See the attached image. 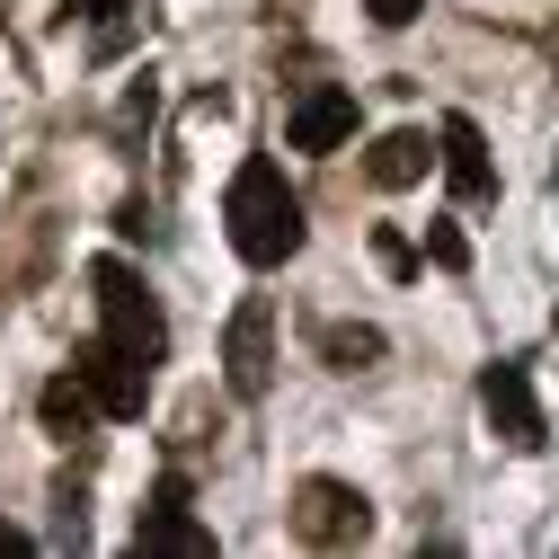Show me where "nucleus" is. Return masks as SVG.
Returning a JSON list of instances; mask_svg holds the SVG:
<instances>
[{"instance_id":"obj_13","label":"nucleus","mask_w":559,"mask_h":559,"mask_svg":"<svg viewBox=\"0 0 559 559\" xmlns=\"http://www.w3.org/2000/svg\"><path fill=\"white\" fill-rule=\"evenodd\" d=\"M427 258H436L444 275H462V266H471V240H462V223H427Z\"/></svg>"},{"instance_id":"obj_12","label":"nucleus","mask_w":559,"mask_h":559,"mask_svg":"<svg viewBox=\"0 0 559 559\" xmlns=\"http://www.w3.org/2000/svg\"><path fill=\"white\" fill-rule=\"evenodd\" d=\"M320 365H329V373L382 365V329H373V320H329V329H320Z\"/></svg>"},{"instance_id":"obj_4","label":"nucleus","mask_w":559,"mask_h":559,"mask_svg":"<svg viewBox=\"0 0 559 559\" xmlns=\"http://www.w3.org/2000/svg\"><path fill=\"white\" fill-rule=\"evenodd\" d=\"M223 382H231V400H266V382H275V302L266 294H249L223 329Z\"/></svg>"},{"instance_id":"obj_11","label":"nucleus","mask_w":559,"mask_h":559,"mask_svg":"<svg viewBox=\"0 0 559 559\" xmlns=\"http://www.w3.org/2000/svg\"><path fill=\"white\" fill-rule=\"evenodd\" d=\"M36 417H45L53 436H90V427H98V400H90L81 373H53V382L36 391Z\"/></svg>"},{"instance_id":"obj_14","label":"nucleus","mask_w":559,"mask_h":559,"mask_svg":"<svg viewBox=\"0 0 559 559\" xmlns=\"http://www.w3.org/2000/svg\"><path fill=\"white\" fill-rule=\"evenodd\" d=\"M373 258H382V266H391V275H417V249H408V240H400V231H391V223H382V231H373Z\"/></svg>"},{"instance_id":"obj_3","label":"nucleus","mask_w":559,"mask_h":559,"mask_svg":"<svg viewBox=\"0 0 559 559\" xmlns=\"http://www.w3.org/2000/svg\"><path fill=\"white\" fill-rule=\"evenodd\" d=\"M373 533V498L346 479H302L294 488V542L302 550H356Z\"/></svg>"},{"instance_id":"obj_1","label":"nucleus","mask_w":559,"mask_h":559,"mask_svg":"<svg viewBox=\"0 0 559 559\" xmlns=\"http://www.w3.org/2000/svg\"><path fill=\"white\" fill-rule=\"evenodd\" d=\"M223 223H231V249L249 266H285L302 249V195L285 187L275 160H240L231 169V195H223Z\"/></svg>"},{"instance_id":"obj_7","label":"nucleus","mask_w":559,"mask_h":559,"mask_svg":"<svg viewBox=\"0 0 559 559\" xmlns=\"http://www.w3.org/2000/svg\"><path fill=\"white\" fill-rule=\"evenodd\" d=\"M72 373L90 382L98 417H143V400H152V365H133V356H116L107 337H90V346H81V356H72Z\"/></svg>"},{"instance_id":"obj_5","label":"nucleus","mask_w":559,"mask_h":559,"mask_svg":"<svg viewBox=\"0 0 559 559\" xmlns=\"http://www.w3.org/2000/svg\"><path fill=\"white\" fill-rule=\"evenodd\" d=\"M479 408H488V427H498V444L542 453V400H533V373L515 356H498V365L479 373Z\"/></svg>"},{"instance_id":"obj_9","label":"nucleus","mask_w":559,"mask_h":559,"mask_svg":"<svg viewBox=\"0 0 559 559\" xmlns=\"http://www.w3.org/2000/svg\"><path fill=\"white\" fill-rule=\"evenodd\" d=\"M436 160H444V178H453L462 204H498V160H488V133H479L471 116H444Z\"/></svg>"},{"instance_id":"obj_2","label":"nucleus","mask_w":559,"mask_h":559,"mask_svg":"<svg viewBox=\"0 0 559 559\" xmlns=\"http://www.w3.org/2000/svg\"><path fill=\"white\" fill-rule=\"evenodd\" d=\"M90 294H98V337L116 346V356H133V365H160L169 356V320H160L152 285L124 258H98L90 266Z\"/></svg>"},{"instance_id":"obj_15","label":"nucleus","mask_w":559,"mask_h":559,"mask_svg":"<svg viewBox=\"0 0 559 559\" xmlns=\"http://www.w3.org/2000/svg\"><path fill=\"white\" fill-rule=\"evenodd\" d=\"M365 10H373V27H408L417 10H427V0H365Z\"/></svg>"},{"instance_id":"obj_8","label":"nucleus","mask_w":559,"mask_h":559,"mask_svg":"<svg viewBox=\"0 0 559 559\" xmlns=\"http://www.w3.org/2000/svg\"><path fill=\"white\" fill-rule=\"evenodd\" d=\"M346 133H356V90H337V81H311V90L285 107V143H294V152H337Z\"/></svg>"},{"instance_id":"obj_17","label":"nucleus","mask_w":559,"mask_h":559,"mask_svg":"<svg viewBox=\"0 0 559 559\" xmlns=\"http://www.w3.org/2000/svg\"><path fill=\"white\" fill-rule=\"evenodd\" d=\"M550 329H559V311H550Z\"/></svg>"},{"instance_id":"obj_16","label":"nucleus","mask_w":559,"mask_h":559,"mask_svg":"<svg viewBox=\"0 0 559 559\" xmlns=\"http://www.w3.org/2000/svg\"><path fill=\"white\" fill-rule=\"evenodd\" d=\"M133 0H62V19H124Z\"/></svg>"},{"instance_id":"obj_6","label":"nucleus","mask_w":559,"mask_h":559,"mask_svg":"<svg viewBox=\"0 0 559 559\" xmlns=\"http://www.w3.org/2000/svg\"><path fill=\"white\" fill-rule=\"evenodd\" d=\"M133 550H143V559H160V550H169V559H214V533L187 515V479H178V471L152 488L143 524H133Z\"/></svg>"},{"instance_id":"obj_10","label":"nucleus","mask_w":559,"mask_h":559,"mask_svg":"<svg viewBox=\"0 0 559 559\" xmlns=\"http://www.w3.org/2000/svg\"><path fill=\"white\" fill-rule=\"evenodd\" d=\"M427 160H436V143H427V133H417V124H391L382 143L365 152V178H373L382 195H400V187H417V178H427Z\"/></svg>"}]
</instances>
